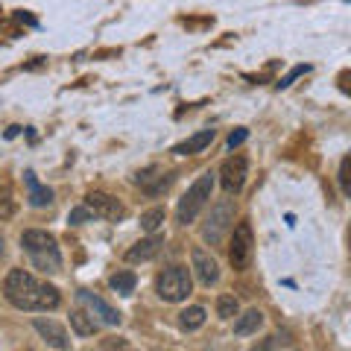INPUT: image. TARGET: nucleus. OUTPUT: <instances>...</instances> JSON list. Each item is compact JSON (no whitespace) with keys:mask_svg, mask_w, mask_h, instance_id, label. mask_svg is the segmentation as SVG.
Returning <instances> with one entry per match:
<instances>
[{"mask_svg":"<svg viewBox=\"0 0 351 351\" xmlns=\"http://www.w3.org/2000/svg\"><path fill=\"white\" fill-rule=\"evenodd\" d=\"M164 208H149L147 214H141V228H144V232H149V234H156L158 228H161V223H164Z\"/></svg>","mask_w":351,"mask_h":351,"instance_id":"18","label":"nucleus"},{"mask_svg":"<svg viewBox=\"0 0 351 351\" xmlns=\"http://www.w3.org/2000/svg\"><path fill=\"white\" fill-rule=\"evenodd\" d=\"M91 219H94V214H91V211H88V208H85V205H80V208H73V211L68 214V223H71V226H82V223H91Z\"/></svg>","mask_w":351,"mask_h":351,"instance_id":"22","label":"nucleus"},{"mask_svg":"<svg viewBox=\"0 0 351 351\" xmlns=\"http://www.w3.org/2000/svg\"><path fill=\"white\" fill-rule=\"evenodd\" d=\"M217 138V129H202L196 132V135H191L188 141H182L179 147H176L173 152H179V156H196V152H202L211 147V141Z\"/></svg>","mask_w":351,"mask_h":351,"instance_id":"14","label":"nucleus"},{"mask_svg":"<svg viewBox=\"0 0 351 351\" xmlns=\"http://www.w3.org/2000/svg\"><path fill=\"white\" fill-rule=\"evenodd\" d=\"M348 167H351V158L346 156L343 161H339V188H343L346 196H351V182H348Z\"/></svg>","mask_w":351,"mask_h":351,"instance_id":"24","label":"nucleus"},{"mask_svg":"<svg viewBox=\"0 0 351 351\" xmlns=\"http://www.w3.org/2000/svg\"><path fill=\"white\" fill-rule=\"evenodd\" d=\"M261 325H263V313L258 311V307H252V311H246V313L237 316L234 334H237V337H249V334H255Z\"/></svg>","mask_w":351,"mask_h":351,"instance_id":"15","label":"nucleus"},{"mask_svg":"<svg viewBox=\"0 0 351 351\" xmlns=\"http://www.w3.org/2000/svg\"><path fill=\"white\" fill-rule=\"evenodd\" d=\"M112 290L114 293H120V295H129L132 290H135V284H138V278H135V272H117V276H112Z\"/></svg>","mask_w":351,"mask_h":351,"instance_id":"19","label":"nucleus"},{"mask_svg":"<svg viewBox=\"0 0 351 351\" xmlns=\"http://www.w3.org/2000/svg\"><path fill=\"white\" fill-rule=\"evenodd\" d=\"M161 246H164V237H158V234H152V237H147V240H138V243L126 252V261H129V263L152 261V258L158 255V249H161Z\"/></svg>","mask_w":351,"mask_h":351,"instance_id":"13","label":"nucleus"},{"mask_svg":"<svg viewBox=\"0 0 351 351\" xmlns=\"http://www.w3.org/2000/svg\"><path fill=\"white\" fill-rule=\"evenodd\" d=\"M217 313L223 316V319H234V316L240 313V304L234 295H219L217 299Z\"/></svg>","mask_w":351,"mask_h":351,"instance_id":"20","label":"nucleus"},{"mask_svg":"<svg viewBox=\"0 0 351 351\" xmlns=\"http://www.w3.org/2000/svg\"><path fill=\"white\" fill-rule=\"evenodd\" d=\"M85 208L91 211L94 217H103V219H123L126 217V208L120 205V199L108 196L103 191H91L85 196Z\"/></svg>","mask_w":351,"mask_h":351,"instance_id":"9","label":"nucleus"},{"mask_svg":"<svg viewBox=\"0 0 351 351\" xmlns=\"http://www.w3.org/2000/svg\"><path fill=\"white\" fill-rule=\"evenodd\" d=\"M12 214H15V199L9 193V184H3V191H0V219H9Z\"/></svg>","mask_w":351,"mask_h":351,"instance_id":"21","label":"nucleus"},{"mask_svg":"<svg viewBox=\"0 0 351 351\" xmlns=\"http://www.w3.org/2000/svg\"><path fill=\"white\" fill-rule=\"evenodd\" d=\"M21 249L27 252V258L32 261V267L44 276H53V272L62 269V252L56 237L50 232H41V228H27L21 234Z\"/></svg>","mask_w":351,"mask_h":351,"instance_id":"2","label":"nucleus"},{"mask_svg":"<svg viewBox=\"0 0 351 351\" xmlns=\"http://www.w3.org/2000/svg\"><path fill=\"white\" fill-rule=\"evenodd\" d=\"M24 184H27V202L32 208H47L53 202V191L36 179V173H24Z\"/></svg>","mask_w":351,"mask_h":351,"instance_id":"12","label":"nucleus"},{"mask_svg":"<svg viewBox=\"0 0 351 351\" xmlns=\"http://www.w3.org/2000/svg\"><path fill=\"white\" fill-rule=\"evenodd\" d=\"M307 71H311V64H299V68H293L287 76H284L281 82H276V88H278V91H284V88H290V85H293L295 80H299L302 73H307Z\"/></svg>","mask_w":351,"mask_h":351,"instance_id":"23","label":"nucleus"},{"mask_svg":"<svg viewBox=\"0 0 351 351\" xmlns=\"http://www.w3.org/2000/svg\"><path fill=\"white\" fill-rule=\"evenodd\" d=\"M32 328L44 337V343H47L50 348H56V351H71V337L68 331L59 325V322H53V319H32Z\"/></svg>","mask_w":351,"mask_h":351,"instance_id":"11","label":"nucleus"},{"mask_svg":"<svg viewBox=\"0 0 351 351\" xmlns=\"http://www.w3.org/2000/svg\"><path fill=\"white\" fill-rule=\"evenodd\" d=\"M191 263H193V272H196V278H199L205 287H211V284L219 281V263L214 261L211 252H205V249H193L191 252Z\"/></svg>","mask_w":351,"mask_h":351,"instance_id":"10","label":"nucleus"},{"mask_svg":"<svg viewBox=\"0 0 351 351\" xmlns=\"http://www.w3.org/2000/svg\"><path fill=\"white\" fill-rule=\"evenodd\" d=\"M246 173H249V164L243 156H232L223 161V167H219V184H223V191L228 196H237L243 191L246 184Z\"/></svg>","mask_w":351,"mask_h":351,"instance_id":"8","label":"nucleus"},{"mask_svg":"<svg viewBox=\"0 0 351 351\" xmlns=\"http://www.w3.org/2000/svg\"><path fill=\"white\" fill-rule=\"evenodd\" d=\"M76 299H80L82 311H85L88 316H91V319H94L97 325H108V328H114V325L123 322V316H120L112 304H108L106 299H100L97 293H91V290H80V293H76Z\"/></svg>","mask_w":351,"mask_h":351,"instance_id":"6","label":"nucleus"},{"mask_svg":"<svg viewBox=\"0 0 351 351\" xmlns=\"http://www.w3.org/2000/svg\"><path fill=\"white\" fill-rule=\"evenodd\" d=\"M211 191H214V173L208 170L202 173L199 179H196L188 193L179 199V208H176V219H179L182 226H191L196 217H199V211L208 205V199H211Z\"/></svg>","mask_w":351,"mask_h":351,"instance_id":"3","label":"nucleus"},{"mask_svg":"<svg viewBox=\"0 0 351 351\" xmlns=\"http://www.w3.org/2000/svg\"><path fill=\"white\" fill-rule=\"evenodd\" d=\"M252 246H255V240H252V226L249 223H237L234 226V234H232V243H228V261H232V267L237 272L249 269V263H252Z\"/></svg>","mask_w":351,"mask_h":351,"instance_id":"7","label":"nucleus"},{"mask_svg":"<svg viewBox=\"0 0 351 351\" xmlns=\"http://www.w3.org/2000/svg\"><path fill=\"white\" fill-rule=\"evenodd\" d=\"M205 319H208V313H205V307H199V304L184 307V311L179 313V325L184 328V331H199V328L205 325Z\"/></svg>","mask_w":351,"mask_h":351,"instance_id":"16","label":"nucleus"},{"mask_svg":"<svg viewBox=\"0 0 351 351\" xmlns=\"http://www.w3.org/2000/svg\"><path fill=\"white\" fill-rule=\"evenodd\" d=\"M246 138H249V132H246V129H237V132H232V135H228V149L240 147V144H243Z\"/></svg>","mask_w":351,"mask_h":351,"instance_id":"25","label":"nucleus"},{"mask_svg":"<svg viewBox=\"0 0 351 351\" xmlns=\"http://www.w3.org/2000/svg\"><path fill=\"white\" fill-rule=\"evenodd\" d=\"M234 226V202L232 199H219L217 205H211V214H208L205 226H202V237L205 243L219 246L228 234V228Z\"/></svg>","mask_w":351,"mask_h":351,"instance_id":"5","label":"nucleus"},{"mask_svg":"<svg viewBox=\"0 0 351 351\" xmlns=\"http://www.w3.org/2000/svg\"><path fill=\"white\" fill-rule=\"evenodd\" d=\"M106 351H126V343H123V339H108Z\"/></svg>","mask_w":351,"mask_h":351,"instance_id":"26","label":"nucleus"},{"mask_svg":"<svg viewBox=\"0 0 351 351\" xmlns=\"http://www.w3.org/2000/svg\"><path fill=\"white\" fill-rule=\"evenodd\" d=\"M156 293L161 295L164 302H184L188 295L193 293V281H191V272L188 267H167L161 272V276L156 278Z\"/></svg>","mask_w":351,"mask_h":351,"instance_id":"4","label":"nucleus"},{"mask_svg":"<svg viewBox=\"0 0 351 351\" xmlns=\"http://www.w3.org/2000/svg\"><path fill=\"white\" fill-rule=\"evenodd\" d=\"M3 293L12 307L18 311H56L62 304V295L53 284L36 278L27 269H12L3 281Z\"/></svg>","mask_w":351,"mask_h":351,"instance_id":"1","label":"nucleus"},{"mask_svg":"<svg viewBox=\"0 0 351 351\" xmlns=\"http://www.w3.org/2000/svg\"><path fill=\"white\" fill-rule=\"evenodd\" d=\"M3 255H6V240H3V234H0V261H3Z\"/></svg>","mask_w":351,"mask_h":351,"instance_id":"27","label":"nucleus"},{"mask_svg":"<svg viewBox=\"0 0 351 351\" xmlns=\"http://www.w3.org/2000/svg\"><path fill=\"white\" fill-rule=\"evenodd\" d=\"M71 328H73V331L80 334V337H94L100 325H97L85 311H73V313H71Z\"/></svg>","mask_w":351,"mask_h":351,"instance_id":"17","label":"nucleus"}]
</instances>
